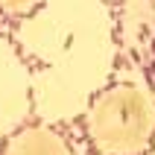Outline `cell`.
I'll use <instances>...</instances> for the list:
<instances>
[{"mask_svg":"<svg viewBox=\"0 0 155 155\" xmlns=\"http://www.w3.org/2000/svg\"><path fill=\"white\" fill-rule=\"evenodd\" d=\"M120 41L155 94V0H123Z\"/></svg>","mask_w":155,"mask_h":155,"instance_id":"obj_1","label":"cell"}]
</instances>
